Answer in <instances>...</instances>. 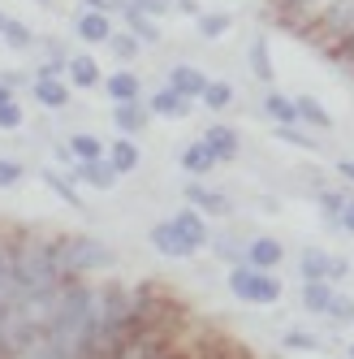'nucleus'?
<instances>
[{
  "instance_id": "16",
  "label": "nucleus",
  "mask_w": 354,
  "mask_h": 359,
  "mask_svg": "<svg viewBox=\"0 0 354 359\" xmlns=\"http://www.w3.org/2000/svg\"><path fill=\"white\" fill-rule=\"evenodd\" d=\"M333 303H337L333 281H302V307H307V312L328 316V312H333Z\"/></svg>"
},
{
  "instance_id": "37",
  "label": "nucleus",
  "mask_w": 354,
  "mask_h": 359,
  "mask_svg": "<svg viewBox=\"0 0 354 359\" xmlns=\"http://www.w3.org/2000/svg\"><path fill=\"white\" fill-rule=\"evenodd\" d=\"M13 294V260L5 251H0V307H5V299Z\"/></svg>"
},
{
  "instance_id": "40",
  "label": "nucleus",
  "mask_w": 354,
  "mask_h": 359,
  "mask_svg": "<svg viewBox=\"0 0 354 359\" xmlns=\"http://www.w3.org/2000/svg\"><path fill=\"white\" fill-rule=\"evenodd\" d=\"M328 320H341V325H350V320H354V299L337 294V303H333V312H328Z\"/></svg>"
},
{
  "instance_id": "1",
  "label": "nucleus",
  "mask_w": 354,
  "mask_h": 359,
  "mask_svg": "<svg viewBox=\"0 0 354 359\" xmlns=\"http://www.w3.org/2000/svg\"><path fill=\"white\" fill-rule=\"evenodd\" d=\"M99 299L91 286H69L57 303H52V316H48V338L78 351V355H95L99 351Z\"/></svg>"
},
{
  "instance_id": "25",
  "label": "nucleus",
  "mask_w": 354,
  "mask_h": 359,
  "mask_svg": "<svg viewBox=\"0 0 354 359\" xmlns=\"http://www.w3.org/2000/svg\"><path fill=\"white\" fill-rule=\"evenodd\" d=\"M250 74H255L264 87H272V57H268V39L264 35L250 43Z\"/></svg>"
},
{
  "instance_id": "19",
  "label": "nucleus",
  "mask_w": 354,
  "mask_h": 359,
  "mask_svg": "<svg viewBox=\"0 0 354 359\" xmlns=\"http://www.w3.org/2000/svg\"><path fill=\"white\" fill-rule=\"evenodd\" d=\"M173 221H177V229H182V234L190 238V247H194V251H199V247H208V238H212V234H208V221H204V212H199V208H182Z\"/></svg>"
},
{
  "instance_id": "47",
  "label": "nucleus",
  "mask_w": 354,
  "mask_h": 359,
  "mask_svg": "<svg viewBox=\"0 0 354 359\" xmlns=\"http://www.w3.org/2000/svg\"><path fill=\"white\" fill-rule=\"evenodd\" d=\"M5 22H9V18H5V13H0V31H5Z\"/></svg>"
},
{
  "instance_id": "11",
  "label": "nucleus",
  "mask_w": 354,
  "mask_h": 359,
  "mask_svg": "<svg viewBox=\"0 0 354 359\" xmlns=\"http://www.w3.org/2000/svg\"><path fill=\"white\" fill-rule=\"evenodd\" d=\"M216 165H220V161H216V151H212L204 139L182 147V173H186V177H204V173H212Z\"/></svg>"
},
{
  "instance_id": "18",
  "label": "nucleus",
  "mask_w": 354,
  "mask_h": 359,
  "mask_svg": "<svg viewBox=\"0 0 354 359\" xmlns=\"http://www.w3.org/2000/svg\"><path fill=\"white\" fill-rule=\"evenodd\" d=\"M285 260V247L276 243V238H250L246 243V264H255V269H276Z\"/></svg>"
},
{
  "instance_id": "24",
  "label": "nucleus",
  "mask_w": 354,
  "mask_h": 359,
  "mask_svg": "<svg viewBox=\"0 0 354 359\" xmlns=\"http://www.w3.org/2000/svg\"><path fill=\"white\" fill-rule=\"evenodd\" d=\"M294 104H298V121L316 126V130H328V126H333V117H328V109L320 104L316 95H294Z\"/></svg>"
},
{
  "instance_id": "31",
  "label": "nucleus",
  "mask_w": 354,
  "mask_h": 359,
  "mask_svg": "<svg viewBox=\"0 0 354 359\" xmlns=\"http://www.w3.org/2000/svg\"><path fill=\"white\" fill-rule=\"evenodd\" d=\"M204 104L212 109V113H225L234 104V87L229 83H208V91H204Z\"/></svg>"
},
{
  "instance_id": "23",
  "label": "nucleus",
  "mask_w": 354,
  "mask_h": 359,
  "mask_svg": "<svg viewBox=\"0 0 354 359\" xmlns=\"http://www.w3.org/2000/svg\"><path fill=\"white\" fill-rule=\"evenodd\" d=\"M69 83L73 87H99V83H104V74H99V65L91 61V57H69Z\"/></svg>"
},
{
  "instance_id": "33",
  "label": "nucleus",
  "mask_w": 354,
  "mask_h": 359,
  "mask_svg": "<svg viewBox=\"0 0 354 359\" xmlns=\"http://www.w3.org/2000/svg\"><path fill=\"white\" fill-rule=\"evenodd\" d=\"M272 135H276V139H281V143H294V147H302V151H316V147H320V143H316L311 135H302V130H298V126H276V130H272Z\"/></svg>"
},
{
  "instance_id": "38",
  "label": "nucleus",
  "mask_w": 354,
  "mask_h": 359,
  "mask_svg": "<svg viewBox=\"0 0 354 359\" xmlns=\"http://www.w3.org/2000/svg\"><path fill=\"white\" fill-rule=\"evenodd\" d=\"M130 5H134L139 13H147V18H156V22H160V18L173 9V0H130Z\"/></svg>"
},
{
  "instance_id": "8",
  "label": "nucleus",
  "mask_w": 354,
  "mask_h": 359,
  "mask_svg": "<svg viewBox=\"0 0 354 359\" xmlns=\"http://www.w3.org/2000/svg\"><path fill=\"white\" fill-rule=\"evenodd\" d=\"M73 177H78V182H87V187H95V191H113L121 173L113 169L108 156H99V161H78V165H73Z\"/></svg>"
},
{
  "instance_id": "43",
  "label": "nucleus",
  "mask_w": 354,
  "mask_h": 359,
  "mask_svg": "<svg viewBox=\"0 0 354 359\" xmlns=\"http://www.w3.org/2000/svg\"><path fill=\"white\" fill-rule=\"evenodd\" d=\"M173 9H182L186 18H199L204 9H199V0H173Z\"/></svg>"
},
{
  "instance_id": "9",
  "label": "nucleus",
  "mask_w": 354,
  "mask_h": 359,
  "mask_svg": "<svg viewBox=\"0 0 354 359\" xmlns=\"http://www.w3.org/2000/svg\"><path fill=\"white\" fill-rule=\"evenodd\" d=\"M147 113H151V117H169V121H177V117L190 113V100L177 91V87H160L156 95L147 100Z\"/></svg>"
},
{
  "instance_id": "3",
  "label": "nucleus",
  "mask_w": 354,
  "mask_h": 359,
  "mask_svg": "<svg viewBox=\"0 0 354 359\" xmlns=\"http://www.w3.org/2000/svg\"><path fill=\"white\" fill-rule=\"evenodd\" d=\"M113 247L99 243L91 234H69L57 243V264L61 273H99V269H113Z\"/></svg>"
},
{
  "instance_id": "26",
  "label": "nucleus",
  "mask_w": 354,
  "mask_h": 359,
  "mask_svg": "<svg viewBox=\"0 0 354 359\" xmlns=\"http://www.w3.org/2000/svg\"><path fill=\"white\" fill-rule=\"evenodd\" d=\"M281 346L285 351H311V355H320L324 351V338H316V333H307V329H285L281 333Z\"/></svg>"
},
{
  "instance_id": "2",
  "label": "nucleus",
  "mask_w": 354,
  "mask_h": 359,
  "mask_svg": "<svg viewBox=\"0 0 354 359\" xmlns=\"http://www.w3.org/2000/svg\"><path fill=\"white\" fill-rule=\"evenodd\" d=\"M61 264H57V243H27L13 255V290L22 299H43L57 286Z\"/></svg>"
},
{
  "instance_id": "21",
  "label": "nucleus",
  "mask_w": 354,
  "mask_h": 359,
  "mask_svg": "<svg viewBox=\"0 0 354 359\" xmlns=\"http://www.w3.org/2000/svg\"><path fill=\"white\" fill-rule=\"evenodd\" d=\"M35 100L43 109H65L69 104V83L61 79H35Z\"/></svg>"
},
{
  "instance_id": "41",
  "label": "nucleus",
  "mask_w": 354,
  "mask_h": 359,
  "mask_svg": "<svg viewBox=\"0 0 354 359\" xmlns=\"http://www.w3.org/2000/svg\"><path fill=\"white\" fill-rule=\"evenodd\" d=\"M125 0H83V9H99V13H108V9H121Z\"/></svg>"
},
{
  "instance_id": "35",
  "label": "nucleus",
  "mask_w": 354,
  "mask_h": 359,
  "mask_svg": "<svg viewBox=\"0 0 354 359\" xmlns=\"http://www.w3.org/2000/svg\"><path fill=\"white\" fill-rule=\"evenodd\" d=\"M108 43H113V53H117V57L130 61V57L139 53V43H143V39H139V35H130V31H121V35H113Z\"/></svg>"
},
{
  "instance_id": "5",
  "label": "nucleus",
  "mask_w": 354,
  "mask_h": 359,
  "mask_svg": "<svg viewBox=\"0 0 354 359\" xmlns=\"http://www.w3.org/2000/svg\"><path fill=\"white\" fill-rule=\"evenodd\" d=\"M151 247H156L160 255H169V260H190L194 255V247H190V238L177 229V221L169 217V221H160V225H151Z\"/></svg>"
},
{
  "instance_id": "28",
  "label": "nucleus",
  "mask_w": 354,
  "mask_h": 359,
  "mask_svg": "<svg viewBox=\"0 0 354 359\" xmlns=\"http://www.w3.org/2000/svg\"><path fill=\"white\" fill-rule=\"evenodd\" d=\"M194 22H199V35H204V39H220L225 31L234 27V18H229V13H199Z\"/></svg>"
},
{
  "instance_id": "30",
  "label": "nucleus",
  "mask_w": 354,
  "mask_h": 359,
  "mask_svg": "<svg viewBox=\"0 0 354 359\" xmlns=\"http://www.w3.org/2000/svg\"><path fill=\"white\" fill-rule=\"evenodd\" d=\"M69 151H73L78 161H99V156H104V143H99L95 135H73V139H69Z\"/></svg>"
},
{
  "instance_id": "49",
  "label": "nucleus",
  "mask_w": 354,
  "mask_h": 359,
  "mask_svg": "<svg viewBox=\"0 0 354 359\" xmlns=\"http://www.w3.org/2000/svg\"><path fill=\"white\" fill-rule=\"evenodd\" d=\"M350 359H354V342H350Z\"/></svg>"
},
{
  "instance_id": "48",
  "label": "nucleus",
  "mask_w": 354,
  "mask_h": 359,
  "mask_svg": "<svg viewBox=\"0 0 354 359\" xmlns=\"http://www.w3.org/2000/svg\"><path fill=\"white\" fill-rule=\"evenodd\" d=\"M35 5H52V0H35Z\"/></svg>"
},
{
  "instance_id": "44",
  "label": "nucleus",
  "mask_w": 354,
  "mask_h": 359,
  "mask_svg": "<svg viewBox=\"0 0 354 359\" xmlns=\"http://www.w3.org/2000/svg\"><path fill=\"white\" fill-rule=\"evenodd\" d=\"M350 273V260H341V255H333V281H341Z\"/></svg>"
},
{
  "instance_id": "34",
  "label": "nucleus",
  "mask_w": 354,
  "mask_h": 359,
  "mask_svg": "<svg viewBox=\"0 0 354 359\" xmlns=\"http://www.w3.org/2000/svg\"><path fill=\"white\" fill-rule=\"evenodd\" d=\"M346 199H350V195H341V191H324V195H320V208H324V217L341 221V212H346Z\"/></svg>"
},
{
  "instance_id": "32",
  "label": "nucleus",
  "mask_w": 354,
  "mask_h": 359,
  "mask_svg": "<svg viewBox=\"0 0 354 359\" xmlns=\"http://www.w3.org/2000/svg\"><path fill=\"white\" fill-rule=\"evenodd\" d=\"M31 359H87V355H78V351H69V346H61V342H52L43 333V342L31 351Z\"/></svg>"
},
{
  "instance_id": "13",
  "label": "nucleus",
  "mask_w": 354,
  "mask_h": 359,
  "mask_svg": "<svg viewBox=\"0 0 354 359\" xmlns=\"http://www.w3.org/2000/svg\"><path fill=\"white\" fill-rule=\"evenodd\" d=\"M204 143L216 151V161H220V165L238 161V151H242V139H238V130H234V126H212V130L204 135Z\"/></svg>"
},
{
  "instance_id": "17",
  "label": "nucleus",
  "mask_w": 354,
  "mask_h": 359,
  "mask_svg": "<svg viewBox=\"0 0 354 359\" xmlns=\"http://www.w3.org/2000/svg\"><path fill=\"white\" fill-rule=\"evenodd\" d=\"M264 113H268L276 126H298V104H294V95L276 91V87L264 91Z\"/></svg>"
},
{
  "instance_id": "39",
  "label": "nucleus",
  "mask_w": 354,
  "mask_h": 359,
  "mask_svg": "<svg viewBox=\"0 0 354 359\" xmlns=\"http://www.w3.org/2000/svg\"><path fill=\"white\" fill-rule=\"evenodd\" d=\"M17 126H22V109H17V100L0 104V130H17Z\"/></svg>"
},
{
  "instance_id": "4",
  "label": "nucleus",
  "mask_w": 354,
  "mask_h": 359,
  "mask_svg": "<svg viewBox=\"0 0 354 359\" xmlns=\"http://www.w3.org/2000/svg\"><path fill=\"white\" fill-rule=\"evenodd\" d=\"M229 290L234 299L250 303V307H272L281 303V281L272 277V269H255V264H234L229 269Z\"/></svg>"
},
{
  "instance_id": "46",
  "label": "nucleus",
  "mask_w": 354,
  "mask_h": 359,
  "mask_svg": "<svg viewBox=\"0 0 354 359\" xmlns=\"http://www.w3.org/2000/svg\"><path fill=\"white\" fill-rule=\"evenodd\" d=\"M9 100H13V91H9L5 83H0V104H9Z\"/></svg>"
},
{
  "instance_id": "7",
  "label": "nucleus",
  "mask_w": 354,
  "mask_h": 359,
  "mask_svg": "<svg viewBox=\"0 0 354 359\" xmlns=\"http://www.w3.org/2000/svg\"><path fill=\"white\" fill-rule=\"evenodd\" d=\"M73 35H78L83 43H108L113 39V22L99 9H83L78 18H73Z\"/></svg>"
},
{
  "instance_id": "20",
  "label": "nucleus",
  "mask_w": 354,
  "mask_h": 359,
  "mask_svg": "<svg viewBox=\"0 0 354 359\" xmlns=\"http://www.w3.org/2000/svg\"><path fill=\"white\" fill-rule=\"evenodd\" d=\"M108 161H113V169L125 177V173H134V169H139L143 151H139V143H134V139H125V135H121V139L113 143V151H108Z\"/></svg>"
},
{
  "instance_id": "6",
  "label": "nucleus",
  "mask_w": 354,
  "mask_h": 359,
  "mask_svg": "<svg viewBox=\"0 0 354 359\" xmlns=\"http://www.w3.org/2000/svg\"><path fill=\"white\" fill-rule=\"evenodd\" d=\"M186 203L199 208L204 217H229V195L225 191H212V187H199V182H186Z\"/></svg>"
},
{
  "instance_id": "36",
  "label": "nucleus",
  "mask_w": 354,
  "mask_h": 359,
  "mask_svg": "<svg viewBox=\"0 0 354 359\" xmlns=\"http://www.w3.org/2000/svg\"><path fill=\"white\" fill-rule=\"evenodd\" d=\"M22 177H27V169H22L17 161H5V156H0V191H5V187H17Z\"/></svg>"
},
{
  "instance_id": "45",
  "label": "nucleus",
  "mask_w": 354,
  "mask_h": 359,
  "mask_svg": "<svg viewBox=\"0 0 354 359\" xmlns=\"http://www.w3.org/2000/svg\"><path fill=\"white\" fill-rule=\"evenodd\" d=\"M337 173H341V177H346V182L354 187V161H337Z\"/></svg>"
},
{
  "instance_id": "10",
  "label": "nucleus",
  "mask_w": 354,
  "mask_h": 359,
  "mask_svg": "<svg viewBox=\"0 0 354 359\" xmlns=\"http://www.w3.org/2000/svg\"><path fill=\"white\" fill-rule=\"evenodd\" d=\"M104 91H108L113 104H134V100H143V83H139V74H130V69L108 74V79H104Z\"/></svg>"
},
{
  "instance_id": "12",
  "label": "nucleus",
  "mask_w": 354,
  "mask_h": 359,
  "mask_svg": "<svg viewBox=\"0 0 354 359\" xmlns=\"http://www.w3.org/2000/svg\"><path fill=\"white\" fill-rule=\"evenodd\" d=\"M169 87H177L186 100H204V91H208V74L199 69V65H173Z\"/></svg>"
},
{
  "instance_id": "14",
  "label": "nucleus",
  "mask_w": 354,
  "mask_h": 359,
  "mask_svg": "<svg viewBox=\"0 0 354 359\" xmlns=\"http://www.w3.org/2000/svg\"><path fill=\"white\" fill-rule=\"evenodd\" d=\"M147 104L143 100H134V104H113V126L125 135V139H134V135H143V126H147Z\"/></svg>"
},
{
  "instance_id": "29",
  "label": "nucleus",
  "mask_w": 354,
  "mask_h": 359,
  "mask_svg": "<svg viewBox=\"0 0 354 359\" xmlns=\"http://www.w3.org/2000/svg\"><path fill=\"white\" fill-rule=\"evenodd\" d=\"M43 182L52 187V191H57V195L69 203V208H83V195L73 191V182H69V177H61V173H52V169H43Z\"/></svg>"
},
{
  "instance_id": "42",
  "label": "nucleus",
  "mask_w": 354,
  "mask_h": 359,
  "mask_svg": "<svg viewBox=\"0 0 354 359\" xmlns=\"http://www.w3.org/2000/svg\"><path fill=\"white\" fill-rule=\"evenodd\" d=\"M341 229H346V234H354V195L346 199V212H341V221H337Z\"/></svg>"
},
{
  "instance_id": "27",
  "label": "nucleus",
  "mask_w": 354,
  "mask_h": 359,
  "mask_svg": "<svg viewBox=\"0 0 354 359\" xmlns=\"http://www.w3.org/2000/svg\"><path fill=\"white\" fill-rule=\"evenodd\" d=\"M0 39H5V43L13 48V53H22V48H31V43H35V31L27 27V22L9 18V22H5V31H0Z\"/></svg>"
},
{
  "instance_id": "22",
  "label": "nucleus",
  "mask_w": 354,
  "mask_h": 359,
  "mask_svg": "<svg viewBox=\"0 0 354 359\" xmlns=\"http://www.w3.org/2000/svg\"><path fill=\"white\" fill-rule=\"evenodd\" d=\"M121 13H125V22H130V35H139L143 43H160V27H156V18H147V13H139L130 0L121 5Z\"/></svg>"
},
{
  "instance_id": "15",
  "label": "nucleus",
  "mask_w": 354,
  "mask_h": 359,
  "mask_svg": "<svg viewBox=\"0 0 354 359\" xmlns=\"http://www.w3.org/2000/svg\"><path fill=\"white\" fill-rule=\"evenodd\" d=\"M298 273H302V281H333V255L320 247H307L298 255Z\"/></svg>"
}]
</instances>
